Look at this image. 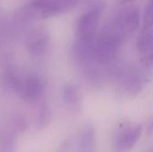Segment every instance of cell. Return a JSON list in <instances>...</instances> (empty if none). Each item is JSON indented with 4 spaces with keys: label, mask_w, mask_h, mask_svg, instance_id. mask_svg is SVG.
Instances as JSON below:
<instances>
[{
    "label": "cell",
    "mask_w": 153,
    "mask_h": 152,
    "mask_svg": "<svg viewBox=\"0 0 153 152\" xmlns=\"http://www.w3.org/2000/svg\"><path fill=\"white\" fill-rule=\"evenodd\" d=\"M142 125H133L129 122L120 124L113 137V151L129 152L136 145L142 136Z\"/></svg>",
    "instance_id": "obj_1"
},
{
    "label": "cell",
    "mask_w": 153,
    "mask_h": 152,
    "mask_svg": "<svg viewBox=\"0 0 153 152\" xmlns=\"http://www.w3.org/2000/svg\"><path fill=\"white\" fill-rule=\"evenodd\" d=\"M152 152H153V149H152Z\"/></svg>",
    "instance_id": "obj_11"
},
{
    "label": "cell",
    "mask_w": 153,
    "mask_h": 152,
    "mask_svg": "<svg viewBox=\"0 0 153 152\" xmlns=\"http://www.w3.org/2000/svg\"><path fill=\"white\" fill-rule=\"evenodd\" d=\"M137 49L143 54L153 52V25L149 28H143L136 40Z\"/></svg>",
    "instance_id": "obj_6"
},
{
    "label": "cell",
    "mask_w": 153,
    "mask_h": 152,
    "mask_svg": "<svg viewBox=\"0 0 153 152\" xmlns=\"http://www.w3.org/2000/svg\"><path fill=\"white\" fill-rule=\"evenodd\" d=\"M139 25L140 14L139 11L135 8L126 11L117 24L123 38H127L133 35L138 30Z\"/></svg>",
    "instance_id": "obj_4"
},
{
    "label": "cell",
    "mask_w": 153,
    "mask_h": 152,
    "mask_svg": "<svg viewBox=\"0 0 153 152\" xmlns=\"http://www.w3.org/2000/svg\"><path fill=\"white\" fill-rule=\"evenodd\" d=\"M78 0H33L29 4L28 10L34 18L44 19L65 13L73 9Z\"/></svg>",
    "instance_id": "obj_2"
},
{
    "label": "cell",
    "mask_w": 153,
    "mask_h": 152,
    "mask_svg": "<svg viewBox=\"0 0 153 152\" xmlns=\"http://www.w3.org/2000/svg\"><path fill=\"white\" fill-rule=\"evenodd\" d=\"M142 63H143L146 65H153V52L147 54L145 56L143 57Z\"/></svg>",
    "instance_id": "obj_8"
},
{
    "label": "cell",
    "mask_w": 153,
    "mask_h": 152,
    "mask_svg": "<svg viewBox=\"0 0 153 152\" xmlns=\"http://www.w3.org/2000/svg\"><path fill=\"white\" fill-rule=\"evenodd\" d=\"M102 11L100 5H96L82 16L78 25V32L83 41H90L94 36Z\"/></svg>",
    "instance_id": "obj_3"
},
{
    "label": "cell",
    "mask_w": 153,
    "mask_h": 152,
    "mask_svg": "<svg viewBox=\"0 0 153 152\" xmlns=\"http://www.w3.org/2000/svg\"><path fill=\"white\" fill-rule=\"evenodd\" d=\"M146 133L148 136H152L153 135V118L150 121L146 127Z\"/></svg>",
    "instance_id": "obj_9"
},
{
    "label": "cell",
    "mask_w": 153,
    "mask_h": 152,
    "mask_svg": "<svg viewBox=\"0 0 153 152\" xmlns=\"http://www.w3.org/2000/svg\"><path fill=\"white\" fill-rule=\"evenodd\" d=\"M96 134L92 125H87L82 133L79 152H96Z\"/></svg>",
    "instance_id": "obj_5"
},
{
    "label": "cell",
    "mask_w": 153,
    "mask_h": 152,
    "mask_svg": "<svg viewBox=\"0 0 153 152\" xmlns=\"http://www.w3.org/2000/svg\"><path fill=\"white\" fill-rule=\"evenodd\" d=\"M132 1H134V0H122L121 2L122 3H126V2H132Z\"/></svg>",
    "instance_id": "obj_10"
},
{
    "label": "cell",
    "mask_w": 153,
    "mask_h": 152,
    "mask_svg": "<svg viewBox=\"0 0 153 152\" xmlns=\"http://www.w3.org/2000/svg\"><path fill=\"white\" fill-rule=\"evenodd\" d=\"M153 25V0H150L145 7L143 18V28H149Z\"/></svg>",
    "instance_id": "obj_7"
}]
</instances>
